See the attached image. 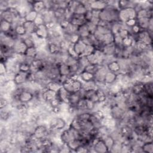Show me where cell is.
I'll return each instance as SVG.
<instances>
[{
	"instance_id": "cell-12",
	"label": "cell",
	"mask_w": 153,
	"mask_h": 153,
	"mask_svg": "<svg viewBox=\"0 0 153 153\" xmlns=\"http://www.w3.org/2000/svg\"><path fill=\"white\" fill-rule=\"evenodd\" d=\"M23 26L25 27L26 33L27 35H32L35 32L37 26L33 22L25 21L23 23Z\"/></svg>"
},
{
	"instance_id": "cell-31",
	"label": "cell",
	"mask_w": 153,
	"mask_h": 153,
	"mask_svg": "<svg viewBox=\"0 0 153 153\" xmlns=\"http://www.w3.org/2000/svg\"><path fill=\"white\" fill-rule=\"evenodd\" d=\"M10 8L8 1L5 0H0V10L1 11H4Z\"/></svg>"
},
{
	"instance_id": "cell-23",
	"label": "cell",
	"mask_w": 153,
	"mask_h": 153,
	"mask_svg": "<svg viewBox=\"0 0 153 153\" xmlns=\"http://www.w3.org/2000/svg\"><path fill=\"white\" fill-rule=\"evenodd\" d=\"M38 15V13L36 11H35L33 10H32L27 13V14H26V16L25 17V21L34 22V21L36 19Z\"/></svg>"
},
{
	"instance_id": "cell-15",
	"label": "cell",
	"mask_w": 153,
	"mask_h": 153,
	"mask_svg": "<svg viewBox=\"0 0 153 153\" xmlns=\"http://www.w3.org/2000/svg\"><path fill=\"white\" fill-rule=\"evenodd\" d=\"M59 71L60 75L62 76H69L71 75V71L69 67L65 63H61L57 64Z\"/></svg>"
},
{
	"instance_id": "cell-5",
	"label": "cell",
	"mask_w": 153,
	"mask_h": 153,
	"mask_svg": "<svg viewBox=\"0 0 153 153\" xmlns=\"http://www.w3.org/2000/svg\"><path fill=\"white\" fill-rule=\"evenodd\" d=\"M29 72H25L19 71L15 75L14 81L17 85H22L27 82H28Z\"/></svg>"
},
{
	"instance_id": "cell-13",
	"label": "cell",
	"mask_w": 153,
	"mask_h": 153,
	"mask_svg": "<svg viewBox=\"0 0 153 153\" xmlns=\"http://www.w3.org/2000/svg\"><path fill=\"white\" fill-rule=\"evenodd\" d=\"M77 34L79 35L80 39L87 38L91 35V33L90 32L87 27L86 23L80 26L79 27H78V29L77 30Z\"/></svg>"
},
{
	"instance_id": "cell-19",
	"label": "cell",
	"mask_w": 153,
	"mask_h": 153,
	"mask_svg": "<svg viewBox=\"0 0 153 153\" xmlns=\"http://www.w3.org/2000/svg\"><path fill=\"white\" fill-rule=\"evenodd\" d=\"M116 78H117V74L108 71L105 75V77L104 79V82L106 85L111 84L116 81Z\"/></svg>"
},
{
	"instance_id": "cell-26",
	"label": "cell",
	"mask_w": 153,
	"mask_h": 153,
	"mask_svg": "<svg viewBox=\"0 0 153 153\" xmlns=\"http://www.w3.org/2000/svg\"><path fill=\"white\" fill-rule=\"evenodd\" d=\"M13 28L14 29V30H15L16 34L19 37H22L26 34V30H25V27H23V25H19Z\"/></svg>"
},
{
	"instance_id": "cell-7",
	"label": "cell",
	"mask_w": 153,
	"mask_h": 153,
	"mask_svg": "<svg viewBox=\"0 0 153 153\" xmlns=\"http://www.w3.org/2000/svg\"><path fill=\"white\" fill-rule=\"evenodd\" d=\"M90 4V10L102 11L104 10L107 6L106 1H88Z\"/></svg>"
},
{
	"instance_id": "cell-2",
	"label": "cell",
	"mask_w": 153,
	"mask_h": 153,
	"mask_svg": "<svg viewBox=\"0 0 153 153\" xmlns=\"http://www.w3.org/2000/svg\"><path fill=\"white\" fill-rule=\"evenodd\" d=\"M118 18V21L124 23L130 19H136V11L134 8L131 7L120 10Z\"/></svg>"
},
{
	"instance_id": "cell-8",
	"label": "cell",
	"mask_w": 153,
	"mask_h": 153,
	"mask_svg": "<svg viewBox=\"0 0 153 153\" xmlns=\"http://www.w3.org/2000/svg\"><path fill=\"white\" fill-rule=\"evenodd\" d=\"M38 37L47 39L48 38V33H49V30L45 24L38 25L36 27V29L35 30V32L34 33Z\"/></svg>"
},
{
	"instance_id": "cell-17",
	"label": "cell",
	"mask_w": 153,
	"mask_h": 153,
	"mask_svg": "<svg viewBox=\"0 0 153 153\" xmlns=\"http://www.w3.org/2000/svg\"><path fill=\"white\" fill-rule=\"evenodd\" d=\"M106 67H107L108 71L110 72L115 73L117 74L120 73V64H119L118 62L117 61V60L109 63L106 65Z\"/></svg>"
},
{
	"instance_id": "cell-4",
	"label": "cell",
	"mask_w": 153,
	"mask_h": 153,
	"mask_svg": "<svg viewBox=\"0 0 153 153\" xmlns=\"http://www.w3.org/2000/svg\"><path fill=\"white\" fill-rule=\"evenodd\" d=\"M57 97V92L50 89L45 88L42 90L41 97L42 99L47 103H50L51 100Z\"/></svg>"
},
{
	"instance_id": "cell-21",
	"label": "cell",
	"mask_w": 153,
	"mask_h": 153,
	"mask_svg": "<svg viewBox=\"0 0 153 153\" xmlns=\"http://www.w3.org/2000/svg\"><path fill=\"white\" fill-rule=\"evenodd\" d=\"M82 98L80 91L76 93H71L69 97V104L70 105H76L79 100Z\"/></svg>"
},
{
	"instance_id": "cell-10",
	"label": "cell",
	"mask_w": 153,
	"mask_h": 153,
	"mask_svg": "<svg viewBox=\"0 0 153 153\" xmlns=\"http://www.w3.org/2000/svg\"><path fill=\"white\" fill-rule=\"evenodd\" d=\"M87 45L80 39L77 42L74 44V48L78 57L82 56Z\"/></svg>"
},
{
	"instance_id": "cell-32",
	"label": "cell",
	"mask_w": 153,
	"mask_h": 153,
	"mask_svg": "<svg viewBox=\"0 0 153 153\" xmlns=\"http://www.w3.org/2000/svg\"><path fill=\"white\" fill-rule=\"evenodd\" d=\"M34 23H35V25L36 26L44 24V21L43 17H42V16L41 14H38V16L36 17V19L34 21Z\"/></svg>"
},
{
	"instance_id": "cell-22",
	"label": "cell",
	"mask_w": 153,
	"mask_h": 153,
	"mask_svg": "<svg viewBox=\"0 0 153 153\" xmlns=\"http://www.w3.org/2000/svg\"><path fill=\"white\" fill-rule=\"evenodd\" d=\"M102 139L103 140L106 146H107L108 149H109V152H110L114 142H115V140L114 139V138L111 136V135H107L106 136H105L104 137L102 138Z\"/></svg>"
},
{
	"instance_id": "cell-29",
	"label": "cell",
	"mask_w": 153,
	"mask_h": 153,
	"mask_svg": "<svg viewBox=\"0 0 153 153\" xmlns=\"http://www.w3.org/2000/svg\"><path fill=\"white\" fill-rule=\"evenodd\" d=\"M95 48L93 45H87L86 46V48L84 51L83 55L82 56H87L88 55H90V54H91L92 53H93L95 51Z\"/></svg>"
},
{
	"instance_id": "cell-11",
	"label": "cell",
	"mask_w": 153,
	"mask_h": 153,
	"mask_svg": "<svg viewBox=\"0 0 153 153\" xmlns=\"http://www.w3.org/2000/svg\"><path fill=\"white\" fill-rule=\"evenodd\" d=\"M32 9L38 14L41 13L44 10L47 9L45 2L43 1H31Z\"/></svg>"
},
{
	"instance_id": "cell-14",
	"label": "cell",
	"mask_w": 153,
	"mask_h": 153,
	"mask_svg": "<svg viewBox=\"0 0 153 153\" xmlns=\"http://www.w3.org/2000/svg\"><path fill=\"white\" fill-rule=\"evenodd\" d=\"M116 50V45L113 43L105 45L102 51L105 56H113L115 54Z\"/></svg>"
},
{
	"instance_id": "cell-18",
	"label": "cell",
	"mask_w": 153,
	"mask_h": 153,
	"mask_svg": "<svg viewBox=\"0 0 153 153\" xmlns=\"http://www.w3.org/2000/svg\"><path fill=\"white\" fill-rule=\"evenodd\" d=\"M152 18H140L136 19V24L142 30H148L150 20Z\"/></svg>"
},
{
	"instance_id": "cell-16",
	"label": "cell",
	"mask_w": 153,
	"mask_h": 153,
	"mask_svg": "<svg viewBox=\"0 0 153 153\" xmlns=\"http://www.w3.org/2000/svg\"><path fill=\"white\" fill-rule=\"evenodd\" d=\"M78 77L82 82H88L94 80V74L85 71L80 72L78 74Z\"/></svg>"
},
{
	"instance_id": "cell-34",
	"label": "cell",
	"mask_w": 153,
	"mask_h": 153,
	"mask_svg": "<svg viewBox=\"0 0 153 153\" xmlns=\"http://www.w3.org/2000/svg\"><path fill=\"white\" fill-rule=\"evenodd\" d=\"M8 72L7 68L6 66L5 63H1V68H0V75H4Z\"/></svg>"
},
{
	"instance_id": "cell-1",
	"label": "cell",
	"mask_w": 153,
	"mask_h": 153,
	"mask_svg": "<svg viewBox=\"0 0 153 153\" xmlns=\"http://www.w3.org/2000/svg\"><path fill=\"white\" fill-rule=\"evenodd\" d=\"M119 10L117 8L108 5L104 10L100 11L99 19L109 23H112L118 20Z\"/></svg>"
},
{
	"instance_id": "cell-6",
	"label": "cell",
	"mask_w": 153,
	"mask_h": 153,
	"mask_svg": "<svg viewBox=\"0 0 153 153\" xmlns=\"http://www.w3.org/2000/svg\"><path fill=\"white\" fill-rule=\"evenodd\" d=\"M33 97L34 95L30 91L25 89L19 94L18 97V100L20 103H27L30 102Z\"/></svg>"
},
{
	"instance_id": "cell-20",
	"label": "cell",
	"mask_w": 153,
	"mask_h": 153,
	"mask_svg": "<svg viewBox=\"0 0 153 153\" xmlns=\"http://www.w3.org/2000/svg\"><path fill=\"white\" fill-rule=\"evenodd\" d=\"M0 30L1 33H6L8 32H9L12 28L13 26L12 24L2 19H1V23H0Z\"/></svg>"
},
{
	"instance_id": "cell-28",
	"label": "cell",
	"mask_w": 153,
	"mask_h": 153,
	"mask_svg": "<svg viewBox=\"0 0 153 153\" xmlns=\"http://www.w3.org/2000/svg\"><path fill=\"white\" fill-rule=\"evenodd\" d=\"M19 69L20 71L25 72H29L30 69V65L25 63L22 62L19 64Z\"/></svg>"
},
{
	"instance_id": "cell-3",
	"label": "cell",
	"mask_w": 153,
	"mask_h": 153,
	"mask_svg": "<svg viewBox=\"0 0 153 153\" xmlns=\"http://www.w3.org/2000/svg\"><path fill=\"white\" fill-rule=\"evenodd\" d=\"M27 47L26 44L24 43L23 40L20 37L16 39L14 44L12 48L13 51L14 53L25 54Z\"/></svg>"
},
{
	"instance_id": "cell-9",
	"label": "cell",
	"mask_w": 153,
	"mask_h": 153,
	"mask_svg": "<svg viewBox=\"0 0 153 153\" xmlns=\"http://www.w3.org/2000/svg\"><path fill=\"white\" fill-rule=\"evenodd\" d=\"M57 98L63 103L69 104V97L71 93L66 91L63 87H62L57 92Z\"/></svg>"
},
{
	"instance_id": "cell-27",
	"label": "cell",
	"mask_w": 153,
	"mask_h": 153,
	"mask_svg": "<svg viewBox=\"0 0 153 153\" xmlns=\"http://www.w3.org/2000/svg\"><path fill=\"white\" fill-rule=\"evenodd\" d=\"M99 66H100V65L90 64L85 68L84 71H87V72H90V73H91L93 74H94L96 73V72L97 71Z\"/></svg>"
},
{
	"instance_id": "cell-25",
	"label": "cell",
	"mask_w": 153,
	"mask_h": 153,
	"mask_svg": "<svg viewBox=\"0 0 153 153\" xmlns=\"http://www.w3.org/2000/svg\"><path fill=\"white\" fill-rule=\"evenodd\" d=\"M141 148H142V152L152 153L153 151L152 141H148V142L143 143V144L141 146Z\"/></svg>"
},
{
	"instance_id": "cell-24",
	"label": "cell",
	"mask_w": 153,
	"mask_h": 153,
	"mask_svg": "<svg viewBox=\"0 0 153 153\" xmlns=\"http://www.w3.org/2000/svg\"><path fill=\"white\" fill-rule=\"evenodd\" d=\"M37 52H38V48H36L35 47H29L27 48L25 53V56L26 57H29L35 59Z\"/></svg>"
},
{
	"instance_id": "cell-30",
	"label": "cell",
	"mask_w": 153,
	"mask_h": 153,
	"mask_svg": "<svg viewBox=\"0 0 153 153\" xmlns=\"http://www.w3.org/2000/svg\"><path fill=\"white\" fill-rule=\"evenodd\" d=\"M10 103V101L6 97H4L3 96L1 95V98H0V109H2L7 106H8Z\"/></svg>"
},
{
	"instance_id": "cell-33",
	"label": "cell",
	"mask_w": 153,
	"mask_h": 153,
	"mask_svg": "<svg viewBox=\"0 0 153 153\" xmlns=\"http://www.w3.org/2000/svg\"><path fill=\"white\" fill-rule=\"evenodd\" d=\"M124 24L126 25V26L130 29V27H133V26H134L136 24V19H130L129 20H128L127 22H126V23H124Z\"/></svg>"
}]
</instances>
